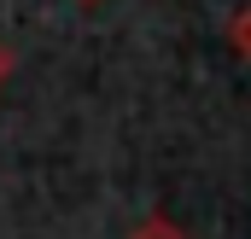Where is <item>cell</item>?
<instances>
[{
  "mask_svg": "<svg viewBox=\"0 0 251 239\" xmlns=\"http://www.w3.org/2000/svg\"><path fill=\"white\" fill-rule=\"evenodd\" d=\"M234 47H240V53L251 59V6L240 12V18H234Z\"/></svg>",
  "mask_w": 251,
  "mask_h": 239,
  "instance_id": "obj_1",
  "label": "cell"
},
{
  "mask_svg": "<svg viewBox=\"0 0 251 239\" xmlns=\"http://www.w3.org/2000/svg\"><path fill=\"white\" fill-rule=\"evenodd\" d=\"M134 239H181V234H176L170 222H158V216H152V222H146V228H140V234H134Z\"/></svg>",
  "mask_w": 251,
  "mask_h": 239,
  "instance_id": "obj_2",
  "label": "cell"
},
{
  "mask_svg": "<svg viewBox=\"0 0 251 239\" xmlns=\"http://www.w3.org/2000/svg\"><path fill=\"white\" fill-rule=\"evenodd\" d=\"M0 70H6V53H0Z\"/></svg>",
  "mask_w": 251,
  "mask_h": 239,
  "instance_id": "obj_3",
  "label": "cell"
}]
</instances>
